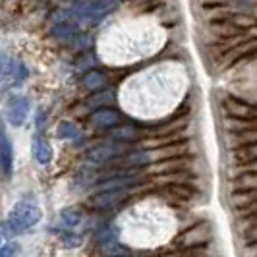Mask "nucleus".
Here are the masks:
<instances>
[{"label":"nucleus","mask_w":257,"mask_h":257,"mask_svg":"<svg viewBox=\"0 0 257 257\" xmlns=\"http://www.w3.org/2000/svg\"><path fill=\"white\" fill-rule=\"evenodd\" d=\"M12 167H14V149L10 138L4 132V124L0 120V172L10 178L12 176Z\"/></svg>","instance_id":"nucleus-3"},{"label":"nucleus","mask_w":257,"mask_h":257,"mask_svg":"<svg viewBox=\"0 0 257 257\" xmlns=\"http://www.w3.org/2000/svg\"><path fill=\"white\" fill-rule=\"evenodd\" d=\"M114 101V93L112 91H103L99 93L97 97H93L89 101V106H103V104H108Z\"/></svg>","instance_id":"nucleus-14"},{"label":"nucleus","mask_w":257,"mask_h":257,"mask_svg":"<svg viewBox=\"0 0 257 257\" xmlns=\"http://www.w3.org/2000/svg\"><path fill=\"white\" fill-rule=\"evenodd\" d=\"M27 114H29V101L26 97H14L10 101V106H8V122L12 126H22L27 120Z\"/></svg>","instance_id":"nucleus-4"},{"label":"nucleus","mask_w":257,"mask_h":257,"mask_svg":"<svg viewBox=\"0 0 257 257\" xmlns=\"http://www.w3.org/2000/svg\"><path fill=\"white\" fill-rule=\"evenodd\" d=\"M130 190H112V192H99L93 199L91 203L93 207H99V209H110V207L118 205L120 201H124L128 197Z\"/></svg>","instance_id":"nucleus-5"},{"label":"nucleus","mask_w":257,"mask_h":257,"mask_svg":"<svg viewBox=\"0 0 257 257\" xmlns=\"http://www.w3.org/2000/svg\"><path fill=\"white\" fill-rule=\"evenodd\" d=\"M77 136H79V128H77L74 122H60V126H58V138H62V140H76Z\"/></svg>","instance_id":"nucleus-13"},{"label":"nucleus","mask_w":257,"mask_h":257,"mask_svg":"<svg viewBox=\"0 0 257 257\" xmlns=\"http://www.w3.org/2000/svg\"><path fill=\"white\" fill-rule=\"evenodd\" d=\"M77 33V24L74 20H58L52 26V35L58 39H72Z\"/></svg>","instance_id":"nucleus-8"},{"label":"nucleus","mask_w":257,"mask_h":257,"mask_svg":"<svg viewBox=\"0 0 257 257\" xmlns=\"http://www.w3.org/2000/svg\"><path fill=\"white\" fill-rule=\"evenodd\" d=\"M18 255V245L16 244H4L0 247V257H16Z\"/></svg>","instance_id":"nucleus-15"},{"label":"nucleus","mask_w":257,"mask_h":257,"mask_svg":"<svg viewBox=\"0 0 257 257\" xmlns=\"http://www.w3.org/2000/svg\"><path fill=\"white\" fill-rule=\"evenodd\" d=\"M124 153V145L122 143H104V145H97L95 149H91L87 153V161L95 163V165H103L108 163L116 157Z\"/></svg>","instance_id":"nucleus-2"},{"label":"nucleus","mask_w":257,"mask_h":257,"mask_svg":"<svg viewBox=\"0 0 257 257\" xmlns=\"http://www.w3.org/2000/svg\"><path fill=\"white\" fill-rule=\"evenodd\" d=\"M33 157H35V161H37L39 165H49L52 161L51 145H49V142L45 138H41V136H37L33 140Z\"/></svg>","instance_id":"nucleus-7"},{"label":"nucleus","mask_w":257,"mask_h":257,"mask_svg":"<svg viewBox=\"0 0 257 257\" xmlns=\"http://www.w3.org/2000/svg\"><path fill=\"white\" fill-rule=\"evenodd\" d=\"M60 222H62L64 228H76L81 222V213L76 209H64L62 215H60Z\"/></svg>","instance_id":"nucleus-12"},{"label":"nucleus","mask_w":257,"mask_h":257,"mask_svg":"<svg viewBox=\"0 0 257 257\" xmlns=\"http://www.w3.org/2000/svg\"><path fill=\"white\" fill-rule=\"evenodd\" d=\"M2 245H4V244H2V238H0V247H2Z\"/></svg>","instance_id":"nucleus-17"},{"label":"nucleus","mask_w":257,"mask_h":257,"mask_svg":"<svg viewBox=\"0 0 257 257\" xmlns=\"http://www.w3.org/2000/svg\"><path fill=\"white\" fill-rule=\"evenodd\" d=\"M112 140L118 143L122 142H132V140H136L138 138V130L134 128V126H122V128H116L112 130Z\"/></svg>","instance_id":"nucleus-11"},{"label":"nucleus","mask_w":257,"mask_h":257,"mask_svg":"<svg viewBox=\"0 0 257 257\" xmlns=\"http://www.w3.org/2000/svg\"><path fill=\"white\" fill-rule=\"evenodd\" d=\"M83 83H85V87H87V89L99 91V89H103L104 85H106V76H104L103 72L95 70V72H89L87 76L83 77Z\"/></svg>","instance_id":"nucleus-10"},{"label":"nucleus","mask_w":257,"mask_h":257,"mask_svg":"<svg viewBox=\"0 0 257 257\" xmlns=\"http://www.w3.org/2000/svg\"><path fill=\"white\" fill-rule=\"evenodd\" d=\"M255 170H257V163H255Z\"/></svg>","instance_id":"nucleus-18"},{"label":"nucleus","mask_w":257,"mask_h":257,"mask_svg":"<svg viewBox=\"0 0 257 257\" xmlns=\"http://www.w3.org/2000/svg\"><path fill=\"white\" fill-rule=\"evenodd\" d=\"M93 64H95V60L91 58L89 54H85V56H83V58H81V60L77 62V68H81V70H87L85 66H93Z\"/></svg>","instance_id":"nucleus-16"},{"label":"nucleus","mask_w":257,"mask_h":257,"mask_svg":"<svg viewBox=\"0 0 257 257\" xmlns=\"http://www.w3.org/2000/svg\"><path fill=\"white\" fill-rule=\"evenodd\" d=\"M122 0H93V16L95 22H99L101 18H104L108 12H112L114 8L120 6Z\"/></svg>","instance_id":"nucleus-9"},{"label":"nucleus","mask_w":257,"mask_h":257,"mask_svg":"<svg viewBox=\"0 0 257 257\" xmlns=\"http://www.w3.org/2000/svg\"><path fill=\"white\" fill-rule=\"evenodd\" d=\"M120 120H122L120 112L110 110V108H99V110H95L93 116H91V124L99 130L114 128L116 124H120Z\"/></svg>","instance_id":"nucleus-6"},{"label":"nucleus","mask_w":257,"mask_h":257,"mask_svg":"<svg viewBox=\"0 0 257 257\" xmlns=\"http://www.w3.org/2000/svg\"><path fill=\"white\" fill-rule=\"evenodd\" d=\"M43 217V211L41 207L31 203V201H18L16 205L12 207L10 215H8V220L4 224V230L8 234H20V232L29 230L31 226H35L39 220Z\"/></svg>","instance_id":"nucleus-1"}]
</instances>
